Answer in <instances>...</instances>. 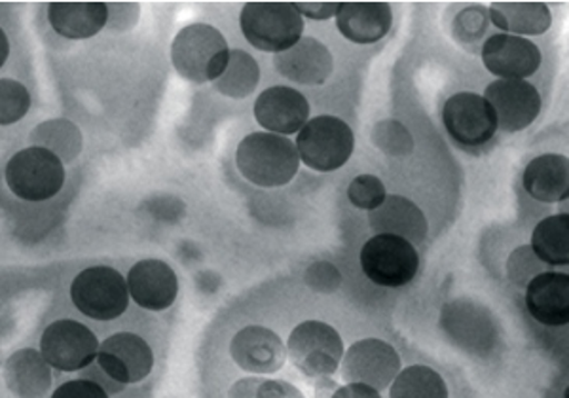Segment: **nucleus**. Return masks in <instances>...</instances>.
Returning <instances> with one entry per match:
<instances>
[{"label": "nucleus", "instance_id": "obj_1", "mask_svg": "<svg viewBox=\"0 0 569 398\" xmlns=\"http://www.w3.org/2000/svg\"><path fill=\"white\" fill-rule=\"evenodd\" d=\"M236 166L252 185L279 188L295 179L300 168V156L291 139L270 131H254L240 142Z\"/></svg>", "mask_w": 569, "mask_h": 398}, {"label": "nucleus", "instance_id": "obj_2", "mask_svg": "<svg viewBox=\"0 0 569 398\" xmlns=\"http://www.w3.org/2000/svg\"><path fill=\"white\" fill-rule=\"evenodd\" d=\"M230 48L224 34L208 23H192L177 32L171 44V61L188 82H217L230 63Z\"/></svg>", "mask_w": 569, "mask_h": 398}, {"label": "nucleus", "instance_id": "obj_3", "mask_svg": "<svg viewBox=\"0 0 569 398\" xmlns=\"http://www.w3.org/2000/svg\"><path fill=\"white\" fill-rule=\"evenodd\" d=\"M240 26L249 44L260 52L278 53L291 50L305 32V18L295 2H247L241 10Z\"/></svg>", "mask_w": 569, "mask_h": 398}, {"label": "nucleus", "instance_id": "obj_4", "mask_svg": "<svg viewBox=\"0 0 569 398\" xmlns=\"http://www.w3.org/2000/svg\"><path fill=\"white\" fill-rule=\"evenodd\" d=\"M295 145L305 166L319 173H330L348 163L356 148V137L343 120L323 115L306 122Z\"/></svg>", "mask_w": 569, "mask_h": 398}, {"label": "nucleus", "instance_id": "obj_5", "mask_svg": "<svg viewBox=\"0 0 569 398\" xmlns=\"http://www.w3.org/2000/svg\"><path fill=\"white\" fill-rule=\"evenodd\" d=\"M130 287L120 271L93 266L80 271L71 285V300L80 314L93 321H114L130 306Z\"/></svg>", "mask_w": 569, "mask_h": 398}, {"label": "nucleus", "instance_id": "obj_6", "mask_svg": "<svg viewBox=\"0 0 569 398\" xmlns=\"http://www.w3.org/2000/svg\"><path fill=\"white\" fill-rule=\"evenodd\" d=\"M8 188L26 201H46L58 196L66 182L63 160L52 150L29 147L8 160L4 169Z\"/></svg>", "mask_w": 569, "mask_h": 398}, {"label": "nucleus", "instance_id": "obj_7", "mask_svg": "<svg viewBox=\"0 0 569 398\" xmlns=\"http://www.w3.org/2000/svg\"><path fill=\"white\" fill-rule=\"evenodd\" d=\"M362 273L378 287L399 289L412 283L420 270L415 245L393 233H376L361 249Z\"/></svg>", "mask_w": 569, "mask_h": 398}, {"label": "nucleus", "instance_id": "obj_8", "mask_svg": "<svg viewBox=\"0 0 569 398\" xmlns=\"http://www.w3.org/2000/svg\"><path fill=\"white\" fill-rule=\"evenodd\" d=\"M287 355L308 378L332 376L342 365V336L323 321L300 322L287 340Z\"/></svg>", "mask_w": 569, "mask_h": 398}, {"label": "nucleus", "instance_id": "obj_9", "mask_svg": "<svg viewBox=\"0 0 569 398\" xmlns=\"http://www.w3.org/2000/svg\"><path fill=\"white\" fill-rule=\"evenodd\" d=\"M442 123L448 136L463 148H480L498 133V118L492 105L472 91L453 93L442 107Z\"/></svg>", "mask_w": 569, "mask_h": 398}, {"label": "nucleus", "instance_id": "obj_10", "mask_svg": "<svg viewBox=\"0 0 569 398\" xmlns=\"http://www.w3.org/2000/svg\"><path fill=\"white\" fill-rule=\"evenodd\" d=\"M98 336L82 322L59 319L40 338V354L59 372H80L98 360Z\"/></svg>", "mask_w": 569, "mask_h": 398}, {"label": "nucleus", "instance_id": "obj_11", "mask_svg": "<svg viewBox=\"0 0 569 398\" xmlns=\"http://www.w3.org/2000/svg\"><path fill=\"white\" fill-rule=\"evenodd\" d=\"M343 381H361L378 391L389 389L395 376L401 372V357L388 341L367 338L343 351Z\"/></svg>", "mask_w": 569, "mask_h": 398}, {"label": "nucleus", "instance_id": "obj_12", "mask_svg": "<svg viewBox=\"0 0 569 398\" xmlns=\"http://www.w3.org/2000/svg\"><path fill=\"white\" fill-rule=\"evenodd\" d=\"M486 101L492 105L498 129L518 133L530 128L541 112V96L528 80H496L485 91Z\"/></svg>", "mask_w": 569, "mask_h": 398}, {"label": "nucleus", "instance_id": "obj_13", "mask_svg": "<svg viewBox=\"0 0 569 398\" xmlns=\"http://www.w3.org/2000/svg\"><path fill=\"white\" fill-rule=\"evenodd\" d=\"M480 56L486 69L501 80H525L541 67V50L537 44L507 32H498L486 40Z\"/></svg>", "mask_w": 569, "mask_h": 398}, {"label": "nucleus", "instance_id": "obj_14", "mask_svg": "<svg viewBox=\"0 0 569 398\" xmlns=\"http://www.w3.org/2000/svg\"><path fill=\"white\" fill-rule=\"evenodd\" d=\"M98 362L104 372L123 384H139L152 372L154 354L141 336L118 332L99 347Z\"/></svg>", "mask_w": 569, "mask_h": 398}, {"label": "nucleus", "instance_id": "obj_15", "mask_svg": "<svg viewBox=\"0 0 569 398\" xmlns=\"http://www.w3.org/2000/svg\"><path fill=\"white\" fill-rule=\"evenodd\" d=\"M233 362L249 374L272 376L284 367L287 347L270 328L249 325L230 341Z\"/></svg>", "mask_w": 569, "mask_h": 398}, {"label": "nucleus", "instance_id": "obj_16", "mask_svg": "<svg viewBox=\"0 0 569 398\" xmlns=\"http://www.w3.org/2000/svg\"><path fill=\"white\" fill-rule=\"evenodd\" d=\"M257 122L278 136H295L310 120V103L300 91L289 86H273L254 101Z\"/></svg>", "mask_w": 569, "mask_h": 398}, {"label": "nucleus", "instance_id": "obj_17", "mask_svg": "<svg viewBox=\"0 0 569 398\" xmlns=\"http://www.w3.org/2000/svg\"><path fill=\"white\" fill-rule=\"evenodd\" d=\"M133 302L149 311H166L179 295V279L169 263L158 258L139 260L128 273Z\"/></svg>", "mask_w": 569, "mask_h": 398}, {"label": "nucleus", "instance_id": "obj_18", "mask_svg": "<svg viewBox=\"0 0 569 398\" xmlns=\"http://www.w3.org/2000/svg\"><path fill=\"white\" fill-rule=\"evenodd\" d=\"M279 74L302 86H321L335 69L329 48L311 37H302L291 50L273 56Z\"/></svg>", "mask_w": 569, "mask_h": 398}, {"label": "nucleus", "instance_id": "obj_19", "mask_svg": "<svg viewBox=\"0 0 569 398\" xmlns=\"http://www.w3.org/2000/svg\"><path fill=\"white\" fill-rule=\"evenodd\" d=\"M526 308L545 327H566L569 322V276L541 271L526 285Z\"/></svg>", "mask_w": 569, "mask_h": 398}, {"label": "nucleus", "instance_id": "obj_20", "mask_svg": "<svg viewBox=\"0 0 569 398\" xmlns=\"http://www.w3.org/2000/svg\"><path fill=\"white\" fill-rule=\"evenodd\" d=\"M393 10L388 2H340L337 27L343 39L356 44H376L388 37Z\"/></svg>", "mask_w": 569, "mask_h": 398}, {"label": "nucleus", "instance_id": "obj_21", "mask_svg": "<svg viewBox=\"0 0 569 398\" xmlns=\"http://www.w3.org/2000/svg\"><path fill=\"white\" fill-rule=\"evenodd\" d=\"M369 225L375 233L401 236L412 245H421L429 233L426 215L412 199L391 193L382 206L369 211Z\"/></svg>", "mask_w": 569, "mask_h": 398}, {"label": "nucleus", "instance_id": "obj_22", "mask_svg": "<svg viewBox=\"0 0 569 398\" xmlns=\"http://www.w3.org/2000/svg\"><path fill=\"white\" fill-rule=\"evenodd\" d=\"M48 20L53 31L69 40H86L103 31L109 23L107 2H52Z\"/></svg>", "mask_w": 569, "mask_h": 398}, {"label": "nucleus", "instance_id": "obj_23", "mask_svg": "<svg viewBox=\"0 0 569 398\" xmlns=\"http://www.w3.org/2000/svg\"><path fill=\"white\" fill-rule=\"evenodd\" d=\"M522 185L541 203H562L569 196V160L563 155L537 156L526 166Z\"/></svg>", "mask_w": 569, "mask_h": 398}, {"label": "nucleus", "instance_id": "obj_24", "mask_svg": "<svg viewBox=\"0 0 569 398\" xmlns=\"http://www.w3.org/2000/svg\"><path fill=\"white\" fill-rule=\"evenodd\" d=\"M488 16L499 31L515 37H537L549 31L552 13L545 2H492Z\"/></svg>", "mask_w": 569, "mask_h": 398}, {"label": "nucleus", "instance_id": "obj_25", "mask_svg": "<svg viewBox=\"0 0 569 398\" xmlns=\"http://www.w3.org/2000/svg\"><path fill=\"white\" fill-rule=\"evenodd\" d=\"M44 355L21 349L4 362L7 386L18 397H42L52 386V370Z\"/></svg>", "mask_w": 569, "mask_h": 398}, {"label": "nucleus", "instance_id": "obj_26", "mask_svg": "<svg viewBox=\"0 0 569 398\" xmlns=\"http://www.w3.org/2000/svg\"><path fill=\"white\" fill-rule=\"evenodd\" d=\"M531 251L549 266H568L569 263V217L568 212L552 215L543 219L531 236Z\"/></svg>", "mask_w": 569, "mask_h": 398}, {"label": "nucleus", "instance_id": "obj_27", "mask_svg": "<svg viewBox=\"0 0 569 398\" xmlns=\"http://www.w3.org/2000/svg\"><path fill=\"white\" fill-rule=\"evenodd\" d=\"M389 397L393 398H447V381L433 368L412 365L395 376L389 386Z\"/></svg>", "mask_w": 569, "mask_h": 398}, {"label": "nucleus", "instance_id": "obj_28", "mask_svg": "<svg viewBox=\"0 0 569 398\" xmlns=\"http://www.w3.org/2000/svg\"><path fill=\"white\" fill-rule=\"evenodd\" d=\"M260 82V67L257 59L246 50H232L224 74L213 82L222 96L246 99L257 90Z\"/></svg>", "mask_w": 569, "mask_h": 398}, {"label": "nucleus", "instance_id": "obj_29", "mask_svg": "<svg viewBox=\"0 0 569 398\" xmlns=\"http://www.w3.org/2000/svg\"><path fill=\"white\" fill-rule=\"evenodd\" d=\"M31 142L34 147L48 148L53 155H58L63 163L66 161L77 160V156L82 150V133L74 123L66 118L58 120H48L40 123L39 128L33 129Z\"/></svg>", "mask_w": 569, "mask_h": 398}, {"label": "nucleus", "instance_id": "obj_30", "mask_svg": "<svg viewBox=\"0 0 569 398\" xmlns=\"http://www.w3.org/2000/svg\"><path fill=\"white\" fill-rule=\"evenodd\" d=\"M31 109V96L26 86L12 78L0 80V123L12 126Z\"/></svg>", "mask_w": 569, "mask_h": 398}, {"label": "nucleus", "instance_id": "obj_31", "mask_svg": "<svg viewBox=\"0 0 569 398\" xmlns=\"http://www.w3.org/2000/svg\"><path fill=\"white\" fill-rule=\"evenodd\" d=\"M372 142L388 156H408L415 148L410 131L397 120L378 123L372 131Z\"/></svg>", "mask_w": 569, "mask_h": 398}, {"label": "nucleus", "instance_id": "obj_32", "mask_svg": "<svg viewBox=\"0 0 569 398\" xmlns=\"http://www.w3.org/2000/svg\"><path fill=\"white\" fill-rule=\"evenodd\" d=\"M388 198V190L376 175H359L348 187L350 203L362 211H375Z\"/></svg>", "mask_w": 569, "mask_h": 398}, {"label": "nucleus", "instance_id": "obj_33", "mask_svg": "<svg viewBox=\"0 0 569 398\" xmlns=\"http://www.w3.org/2000/svg\"><path fill=\"white\" fill-rule=\"evenodd\" d=\"M230 397H302L297 387L281 379L247 378L240 379L228 391Z\"/></svg>", "mask_w": 569, "mask_h": 398}, {"label": "nucleus", "instance_id": "obj_34", "mask_svg": "<svg viewBox=\"0 0 569 398\" xmlns=\"http://www.w3.org/2000/svg\"><path fill=\"white\" fill-rule=\"evenodd\" d=\"M490 23V16H488V8L480 7V4H472L461 10L456 20H453L452 34L453 39L461 42V44H471L477 40L482 39L486 29Z\"/></svg>", "mask_w": 569, "mask_h": 398}, {"label": "nucleus", "instance_id": "obj_35", "mask_svg": "<svg viewBox=\"0 0 569 398\" xmlns=\"http://www.w3.org/2000/svg\"><path fill=\"white\" fill-rule=\"evenodd\" d=\"M543 268L545 263L536 257V252L531 251L530 245H522L509 258L507 276L512 283L526 287L537 273L545 271Z\"/></svg>", "mask_w": 569, "mask_h": 398}, {"label": "nucleus", "instance_id": "obj_36", "mask_svg": "<svg viewBox=\"0 0 569 398\" xmlns=\"http://www.w3.org/2000/svg\"><path fill=\"white\" fill-rule=\"evenodd\" d=\"M306 285L310 287L313 292H323L330 295L335 292L342 283V276L340 271L330 262L319 260V262L311 263L310 268L306 270Z\"/></svg>", "mask_w": 569, "mask_h": 398}, {"label": "nucleus", "instance_id": "obj_37", "mask_svg": "<svg viewBox=\"0 0 569 398\" xmlns=\"http://www.w3.org/2000/svg\"><path fill=\"white\" fill-rule=\"evenodd\" d=\"M109 392L88 378L72 379L53 391V398H104Z\"/></svg>", "mask_w": 569, "mask_h": 398}, {"label": "nucleus", "instance_id": "obj_38", "mask_svg": "<svg viewBox=\"0 0 569 398\" xmlns=\"http://www.w3.org/2000/svg\"><path fill=\"white\" fill-rule=\"evenodd\" d=\"M139 12H141V7L137 2H110L107 27L114 31L117 29L118 31H128L131 27L137 26Z\"/></svg>", "mask_w": 569, "mask_h": 398}, {"label": "nucleus", "instance_id": "obj_39", "mask_svg": "<svg viewBox=\"0 0 569 398\" xmlns=\"http://www.w3.org/2000/svg\"><path fill=\"white\" fill-rule=\"evenodd\" d=\"M295 8L302 13V18L327 21L330 18H337L340 2H295Z\"/></svg>", "mask_w": 569, "mask_h": 398}, {"label": "nucleus", "instance_id": "obj_40", "mask_svg": "<svg viewBox=\"0 0 569 398\" xmlns=\"http://www.w3.org/2000/svg\"><path fill=\"white\" fill-rule=\"evenodd\" d=\"M80 376H82V378L91 379V381H96V384L103 387L104 391L109 392V395H118V392H122L123 387H126L123 384H120V381L112 378V376L104 372L99 362H91L90 367H86L84 370H80Z\"/></svg>", "mask_w": 569, "mask_h": 398}, {"label": "nucleus", "instance_id": "obj_41", "mask_svg": "<svg viewBox=\"0 0 569 398\" xmlns=\"http://www.w3.org/2000/svg\"><path fill=\"white\" fill-rule=\"evenodd\" d=\"M335 398H353V397H369V398H378L380 397V391L375 389V387L367 386V384H361V381H350L348 386L340 387L332 395Z\"/></svg>", "mask_w": 569, "mask_h": 398}, {"label": "nucleus", "instance_id": "obj_42", "mask_svg": "<svg viewBox=\"0 0 569 398\" xmlns=\"http://www.w3.org/2000/svg\"><path fill=\"white\" fill-rule=\"evenodd\" d=\"M0 42H2V58L0 64L7 63L8 53H10V42H8L7 32L0 31Z\"/></svg>", "mask_w": 569, "mask_h": 398}]
</instances>
